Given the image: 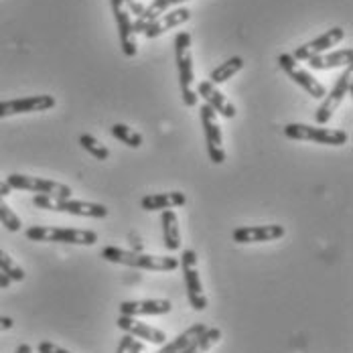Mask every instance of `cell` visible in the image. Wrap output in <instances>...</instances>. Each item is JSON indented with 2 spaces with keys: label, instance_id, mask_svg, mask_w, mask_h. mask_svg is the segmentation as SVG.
<instances>
[{
  "label": "cell",
  "instance_id": "obj_1",
  "mask_svg": "<svg viewBox=\"0 0 353 353\" xmlns=\"http://www.w3.org/2000/svg\"><path fill=\"white\" fill-rule=\"evenodd\" d=\"M100 256L112 262V264H124L141 270H152V272H171L179 268V260L173 256H150L144 252H134V250H122V248L108 246L100 252Z\"/></svg>",
  "mask_w": 353,
  "mask_h": 353
},
{
  "label": "cell",
  "instance_id": "obj_2",
  "mask_svg": "<svg viewBox=\"0 0 353 353\" xmlns=\"http://www.w3.org/2000/svg\"><path fill=\"white\" fill-rule=\"evenodd\" d=\"M176 70H179V83H181V96L185 106L195 108L199 104V96L193 90V53H191V33L179 31L175 37Z\"/></svg>",
  "mask_w": 353,
  "mask_h": 353
},
{
  "label": "cell",
  "instance_id": "obj_3",
  "mask_svg": "<svg viewBox=\"0 0 353 353\" xmlns=\"http://www.w3.org/2000/svg\"><path fill=\"white\" fill-rule=\"evenodd\" d=\"M25 236L33 242H57V244H75V246H94L98 242V234L92 230H75V228H49L33 225L25 232Z\"/></svg>",
  "mask_w": 353,
  "mask_h": 353
},
{
  "label": "cell",
  "instance_id": "obj_4",
  "mask_svg": "<svg viewBox=\"0 0 353 353\" xmlns=\"http://www.w3.org/2000/svg\"><path fill=\"white\" fill-rule=\"evenodd\" d=\"M33 205L49 212L70 213L77 217H94V219H104L108 217V208L102 203H90V201H75V199H59L51 195H35Z\"/></svg>",
  "mask_w": 353,
  "mask_h": 353
},
{
  "label": "cell",
  "instance_id": "obj_5",
  "mask_svg": "<svg viewBox=\"0 0 353 353\" xmlns=\"http://www.w3.org/2000/svg\"><path fill=\"white\" fill-rule=\"evenodd\" d=\"M284 137L290 141H307L317 144H331V146H343L350 141V134L339 128H323V126H309V124H286L283 128Z\"/></svg>",
  "mask_w": 353,
  "mask_h": 353
},
{
  "label": "cell",
  "instance_id": "obj_6",
  "mask_svg": "<svg viewBox=\"0 0 353 353\" xmlns=\"http://www.w3.org/2000/svg\"><path fill=\"white\" fill-rule=\"evenodd\" d=\"M179 266L183 268L189 305L195 311H205L208 309V296L203 292L201 276H199V270H197V254H195V250H185L181 260H179Z\"/></svg>",
  "mask_w": 353,
  "mask_h": 353
},
{
  "label": "cell",
  "instance_id": "obj_7",
  "mask_svg": "<svg viewBox=\"0 0 353 353\" xmlns=\"http://www.w3.org/2000/svg\"><path fill=\"white\" fill-rule=\"evenodd\" d=\"M352 85H353V68L352 65H347L345 71L337 77V83L333 85V90L329 92V94H325V98H323V102H321V106L315 110V122H317L319 126H325L329 120H331V116L335 114V110L339 108V104L352 94Z\"/></svg>",
  "mask_w": 353,
  "mask_h": 353
},
{
  "label": "cell",
  "instance_id": "obj_8",
  "mask_svg": "<svg viewBox=\"0 0 353 353\" xmlns=\"http://www.w3.org/2000/svg\"><path fill=\"white\" fill-rule=\"evenodd\" d=\"M6 185L10 189H21V191H33L39 195H51V197H59V199H70L71 187L57 183V181H49V179H39V176L21 175V173H12L6 176Z\"/></svg>",
  "mask_w": 353,
  "mask_h": 353
},
{
  "label": "cell",
  "instance_id": "obj_9",
  "mask_svg": "<svg viewBox=\"0 0 353 353\" xmlns=\"http://www.w3.org/2000/svg\"><path fill=\"white\" fill-rule=\"evenodd\" d=\"M199 114H201V128H203V137H205L210 159L215 165H221V163H225V150H223L221 126L217 124V114L208 104L201 106Z\"/></svg>",
  "mask_w": 353,
  "mask_h": 353
},
{
  "label": "cell",
  "instance_id": "obj_10",
  "mask_svg": "<svg viewBox=\"0 0 353 353\" xmlns=\"http://www.w3.org/2000/svg\"><path fill=\"white\" fill-rule=\"evenodd\" d=\"M279 65H281V70L296 83V85H301L311 98H325V94H327V90H325V85L317 81L311 73L307 70H303L301 68V63L292 57V55H288V53H283V55H279Z\"/></svg>",
  "mask_w": 353,
  "mask_h": 353
},
{
  "label": "cell",
  "instance_id": "obj_11",
  "mask_svg": "<svg viewBox=\"0 0 353 353\" xmlns=\"http://www.w3.org/2000/svg\"><path fill=\"white\" fill-rule=\"evenodd\" d=\"M112 12L116 19V27H118V37H120V47L122 53L126 57H134L139 47L134 41V33H132V17L126 8L124 0H112Z\"/></svg>",
  "mask_w": 353,
  "mask_h": 353
},
{
  "label": "cell",
  "instance_id": "obj_12",
  "mask_svg": "<svg viewBox=\"0 0 353 353\" xmlns=\"http://www.w3.org/2000/svg\"><path fill=\"white\" fill-rule=\"evenodd\" d=\"M343 37H345V31H343L341 27H333L331 31L323 33V35L317 37V39H313V41L305 43V45H301V47H296L294 53H292V57H294L296 61H309L311 57L323 55L325 51H329L331 47H335L339 41H343Z\"/></svg>",
  "mask_w": 353,
  "mask_h": 353
},
{
  "label": "cell",
  "instance_id": "obj_13",
  "mask_svg": "<svg viewBox=\"0 0 353 353\" xmlns=\"http://www.w3.org/2000/svg\"><path fill=\"white\" fill-rule=\"evenodd\" d=\"M51 108H55V98L47 96V94L8 100V102H0V118L17 116V114H31V112H45Z\"/></svg>",
  "mask_w": 353,
  "mask_h": 353
},
{
  "label": "cell",
  "instance_id": "obj_14",
  "mask_svg": "<svg viewBox=\"0 0 353 353\" xmlns=\"http://www.w3.org/2000/svg\"><path fill=\"white\" fill-rule=\"evenodd\" d=\"M286 230L283 225L270 223V225H246L234 230V242L238 244H262V242H274L281 240Z\"/></svg>",
  "mask_w": 353,
  "mask_h": 353
},
{
  "label": "cell",
  "instance_id": "obj_15",
  "mask_svg": "<svg viewBox=\"0 0 353 353\" xmlns=\"http://www.w3.org/2000/svg\"><path fill=\"white\" fill-rule=\"evenodd\" d=\"M116 325H118L124 333H128V335H132V337H137V339H144V341L154 343V345H165V343H167L165 331L154 329L152 325H146V323H142V321H139L137 317L120 315L118 321H116Z\"/></svg>",
  "mask_w": 353,
  "mask_h": 353
},
{
  "label": "cell",
  "instance_id": "obj_16",
  "mask_svg": "<svg viewBox=\"0 0 353 353\" xmlns=\"http://www.w3.org/2000/svg\"><path fill=\"white\" fill-rule=\"evenodd\" d=\"M173 311L171 301L165 299H146V301H124L120 303V315L142 317V315H169Z\"/></svg>",
  "mask_w": 353,
  "mask_h": 353
},
{
  "label": "cell",
  "instance_id": "obj_17",
  "mask_svg": "<svg viewBox=\"0 0 353 353\" xmlns=\"http://www.w3.org/2000/svg\"><path fill=\"white\" fill-rule=\"evenodd\" d=\"M197 96H201L205 102H208V106L213 108V112L215 114H221L223 118H236V106L217 90V85H213L210 79H203V81H199L197 83Z\"/></svg>",
  "mask_w": 353,
  "mask_h": 353
},
{
  "label": "cell",
  "instance_id": "obj_18",
  "mask_svg": "<svg viewBox=\"0 0 353 353\" xmlns=\"http://www.w3.org/2000/svg\"><path fill=\"white\" fill-rule=\"evenodd\" d=\"M191 19V10L189 8H175V10H167L161 17H157L144 31L146 39H157V37L165 35L167 31L181 27L183 23H187Z\"/></svg>",
  "mask_w": 353,
  "mask_h": 353
},
{
  "label": "cell",
  "instance_id": "obj_19",
  "mask_svg": "<svg viewBox=\"0 0 353 353\" xmlns=\"http://www.w3.org/2000/svg\"><path fill=\"white\" fill-rule=\"evenodd\" d=\"M183 2H187V0H152L148 6H144V12H142L141 17L132 21V33H134V35L144 33L146 27H148L157 17H161V14L167 12L169 8L179 6V4H183Z\"/></svg>",
  "mask_w": 353,
  "mask_h": 353
},
{
  "label": "cell",
  "instance_id": "obj_20",
  "mask_svg": "<svg viewBox=\"0 0 353 353\" xmlns=\"http://www.w3.org/2000/svg\"><path fill=\"white\" fill-rule=\"evenodd\" d=\"M187 203L185 193L181 191H169V193H154V195H146L142 197L141 208L146 212H163V210H173V208H181Z\"/></svg>",
  "mask_w": 353,
  "mask_h": 353
},
{
  "label": "cell",
  "instance_id": "obj_21",
  "mask_svg": "<svg viewBox=\"0 0 353 353\" xmlns=\"http://www.w3.org/2000/svg\"><path fill=\"white\" fill-rule=\"evenodd\" d=\"M353 61V49L347 47V49H339V51H333L329 55H315L309 59V65L311 70L317 71H327V70H335V68H347L352 65Z\"/></svg>",
  "mask_w": 353,
  "mask_h": 353
},
{
  "label": "cell",
  "instance_id": "obj_22",
  "mask_svg": "<svg viewBox=\"0 0 353 353\" xmlns=\"http://www.w3.org/2000/svg\"><path fill=\"white\" fill-rule=\"evenodd\" d=\"M161 223H163V242L169 252L181 250V230H179V219L173 210H163L161 215Z\"/></svg>",
  "mask_w": 353,
  "mask_h": 353
},
{
  "label": "cell",
  "instance_id": "obj_23",
  "mask_svg": "<svg viewBox=\"0 0 353 353\" xmlns=\"http://www.w3.org/2000/svg\"><path fill=\"white\" fill-rule=\"evenodd\" d=\"M208 329V325H203V323H195V325H191L187 331H183V333H179L175 339L171 341V343H165L161 350L157 353H181L185 347H189L203 331Z\"/></svg>",
  "mask_w": 353,
  "mask_h": 353
},
{
  "label": "cell",
  "instance_id": "obj_24",
  "mask_svg": "<svg viewBox=\"0 0 353 353\" xmlns=\"http://www.w3.org/2000/svg\"><path fill=\"white\" fill-rule=\"evenodd\" d=\"M244 68V59L242 57H230L228 61H223L219 68H215L212 71V75H210V81H212L213 85H219V83H223V81H228V79H232L236 73H240Z\"/></svg>",
  "mask_w": 353,
  "mask_h": 353
},
{
  "label": "cell",
  "instance_id": "obj_25",
  "mask_svg": "<svg viewBox=\"0 0 353 353\" xmlns=\"http://www.w3.org/2000/svg\"><path fill=\"white\" fill-rule=\"evenodd\" d=\"M219 339H221V331L217 327H213V329L208 327L189 347H185L181 353H208L219 343Z\"/></svg>",
  "mask_w": 353,
  "mask_h": 353
},
{
  "label": "cell",
  "instance_id": "obj_26",
  "mask_svg": "<svg viewBox=\"0 0 353 353\" xmlns=\"http://www.w3.org/2000/svg\"><path fill=\"white\" fill-rule=\"evenodd\" d=\"M112 137H114L116 141L124 142V144H126V146H130V148H141L142 146L141 132H137V130H132L130 126L120 124V122L112 126Z\"/></svg>",
  "mask_w": 353,
  "mask_h": 353
},
{
  "label": "cell",
  "instance_id": "obj_27",
  "mask_svg": "<svg viewBox=\"0 0 353 353\" xmlns=\"http://www.w3.org/2000/svg\"><path fill=\"white\" fill-rule=\"evenodd\" d=\"M0 272H4L10 279V283H23L25 276H27L25 270L4 250H0Z\"/></svg>",
  "mask_w": 353,
  "mask_h": 353
},
{
  "label": "cell",
  "instance_id": "obj_28",
  "mask_svg": "<svg viewBox=\"0 0 353 353\" xmlns=\"http://www.w3.org/2000/svg\"><path fill=\"white\" fill-rule=\"evenodd\" d=\"M79 144H81L83 150H88V152H90L94 159H98V161H106L108 157H110V150H108L102 142L96 141L92 134H81V137H79Z\"/></svg>",
  "mask_w": 353,
  "mask_h": 353
},
{
  "label": "cell",
  "instance_id": "obj_29",
  "mask_svg": "<svg viewBox=\"0 0 353 353\" xmlns=\"http://www.w3.org/2000/svg\"><path fill=\"white\" fill-rule=\"evenodd\" d=\"M0 223H2L8 232H21V228H23L19 215L4 203L2 197H0Z\"/></svg>",
  "mask_w": 353,
  "mask_h": 353
},
{
  "label": "cell",
  "instance_id": "obj_30",
  "mask_svg": "<svg viewBox=\"0 0 353 353\" xmlns=\"http://www.w3.org/2000/svg\"><path fill=\"white\" fill-rule=\"evenodd\" d=\"M37 352L39 353H71L68 350H63V347H59V345H55V343H51V341H41L39 343V347H37Z\"/></svg>",
  "mask_w": 353,
  "mask_h": 353
},
{
  "label": "cell",
  "instance_id": "obj_31",
  "mask_svg": "<svg viewBox=\"0 0 353 353\" xmlns=\"http://www.w3.org/2000/svg\"><path fill=\"white\" fill-rule=\"evenodd\" d=\"M132 341H134V337L132 335H124L122 339H120V343H118V350L116 353H130V345H132Z\"/></svg>",
  "mask_w": 353,
  "mask_h": 353
},
{
  "label": "cell",
  "instance_id": "obj_32",
  "mask_svg": "<svg viewBox=\"0 0 353 353\" xmlns=\"http://www.w3.org/2000/svg\"><path fill=\"white\" fill-rule=\"evenodd\" d=\"M128 12H130V14H134V17L139 19L142 12H144V4H142L141 0H137V2H130V4H128Z\"/></svg>",
  "mask_w": 353,
  "mask_h": 353
},
{
  "label": "cell",
  "instance_id": "obj_33",
  "mask_svg": "<svg viewBox=\"0 0 353 353\" xmlns=\"http://www.w3.org/2000/svg\"><path fill=\"white\" fill-rule=\"evenodd\" d=\"M14 327V321L10 317H0V333L2 331H8V329H12Z\"/></svg>",
  "mask_w": 353,
  "mask_h": 353
},
{
  "label": "cell",
  "instance_id": "obj_34",
  "mask_svg": "<svg viewBox=\"0 0 353 353\" xmlns=\"http://www.w3.org/2000/svg\"><path fill=\"white\" fill-rule=\"evenodd\" d=\"M130 353H146L144 352V343H141V341H132V345H130Z\"/></svg>",
  "mask_w": 353,
  "mask_h": 353
},
{
  "label": "cell",
  "instance_id": "obj_35",
  "mask_svg": "<svg viewBox=\"0 0 353 353\" xmlns=\"http://www.w3.org/2000/svg\"><path fill=\"white\" fill-rule=\"evenodd\" d=\"M10 187L6 185V181H0V197H6V195H10Z\"/></svg>",
  "mask_w": 353,
  "mask_h": 353
},
{
  "label": "cell",
  "instance_id": "obj_36",
  "mask_svg": "<svg viewBox=\"0 0 353 353\" xmlns=\"http://www.w3.org/2000/svg\"><path fill=\"white\" fill-rule=\"evenodd\" d=\"M14 353H33V347H31L29 343H21V345L17 347V352Z\"/></svg>",
  "mask_w": 353,
  "mask_h": 353
},
{
  "label": "cell",
  "instance_id": "obj_37",
  "mask_svg": "<svg viewBox=\"0 0 353 353\" xmlns=\"http://www.w3.org/2000/svg\"><path fill=\"white\" fill-rule=\"evenodd\" d=\"M8 286H10V279L4 272H0V288H8Z\"/></svg>",
  "mask_w": 353,
  "mask_h": 353
},
{
  "label": "cell",
  "instance_id": "obj_38",
  "mask_svg": "<svg viewBox=\"0 0 353 353\" xmlns=\"http://www.w3.org/2000/svg\"><path fill=\"white\" fill-rule=\"evenodd\" d=\"M124 2H126V4H130V2H137V0H124Z\"/></svg>",
  "mask_w": 353,
  "mask_h": 353
}]
</instances>
